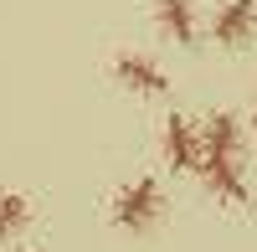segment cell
<instances>
[{
  "label": "cell",
  "mask_w": 257,
  "mask_h": 252,
  "mask_svg": "<svg viewBox=\"0 0 257 252\" xmlns=\"http://www.w3.org/2000/svg\"><path fill=\"white\" fill-rule=\"evenodd\" d=\"M160 155L175 175H196L201 170V123L185 113H170L160 129Z\"/></svg>",
  "instance_id": "3957f363"
},
{
  "label": "cell",
  "mask_w": 257,
  "mask_h": 252,
  "mask_svg": "<svg viewBox=\"0 0 257 252\" xmlns=\"http://www.w3.org/2000/svg\"><path fill=\"white\" fill-rule=\"evenodd\" d=\"M257 36V0H221L211 16V41L216 47H247Z\"/></svg>",
  "instance_id": "5b68a950"
},
{
  "label": "cell",
  "mask_w": 257,
  "mask_h": 252,
  "mask_svg": "<svg viewBox=\"0 0 257 252\" xmlns=\"http://www.w3.org/2000/svg\"><path fill=\"white\" fill-rule=\"evenodd\" d=\"M160 216H165V191H160L155 175H134L128 185H118V196H113V226L118 232L144 237Z\"/></svg>",
  "instance_id": "7a4b0ae2"
},
{
  "label": "cell",
  "mask_w": 257,
  "mask_h": 252,
  "mask_svg": "<svg viewBox=\"0 0 257 252\" xmlns=\"http://www.w3.org/2000/svg\"><path fill=\"white\" fill-rule=\"evenodd\" d=\"M201 180L221 206H252V185L242 170V118L226 108L201 123Z\"/></svg>",
  "instance_id": "6da1fadb"
},
{
  "label": "cell",
  "mask_w": 257,
  "mask_h": 252,
  "mask_svg": "<svg viewBox=\"0 0 257 252\" xmlns=\"http://www.w3.org/2000/svg\"><path fill=\"white\" fill-rule=\"evenodd\" d=\"M252 129H257V113H252Z\"/></svg>",
  "instance_id": "9c48e42d"
},
{
  "label": "cell",
  "mask_w": 257,
  "mask_h": 252,
  "mask_svg": "<svg viewBox=\"0 0 257 252\" xmlns=\"http://www.w3.org/2000/svg\"><path fill=\"white\" fill-rule=\"evenodd\" d=\"M155 26H160V36L175 41V47H196V36H201L196 0H155Z\"/></svg>",
  "instance_id": "8992f818"
},
{
  "label": "cell",
  "mask_w": 257,
  "mask_h": 252,
  "mask_svg": "<svg viewBox=\"0 0 257 252\" xmlns=\"http://www.w3.org/2000/svg\"><path fill=\"white\" fill-rule=\"evenodd\" d=\"M113 82L128 88V93H139V98H165L170 93V72L149 52H118L113 57Z\"/></svg>",
  "instance_id": "277c9868"
},
{
  "label": "cell",
  "mask_w": 257,
  "mask_h": 252,
  "mask_svg": "<svg viewBox=\"0 0 257 252\" xmlns=\"http://www.w3.org/2000/svg\"><path fill=\"white\" fill-rule=\"evenodd\" d=\"M31 221V201L21 191H0V242H16Z\"/></svg>",
  "instance_id": "52a82bcc"
},
{
  "label": "cell",
  "mask_w": 257,
  "mask_h": 252,
  "mask_svg": "<svg viewBox=\"0 0 257 252\" xmlns=\"http://www.w3.org/2000/svg\"><path fill=\"white\" fill-rule=\"evenodd\" d=\"M21 252H36V247H21Z\"/></svg>",
  "instance_id": "ba28073f"
}]
</instances>
